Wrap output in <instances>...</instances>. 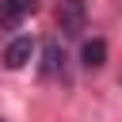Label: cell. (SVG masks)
Listing matches in <instances>:
<instances>
[{
  "mask_svg": "<svg viewBox=\"0 0 122 122\" xmlns=\"http://www.w3.org/2000/svg\"><path fill=\"white\" fill-rule=\"evenodd\" d=\"M61 65V53H57V46H46V72H53Z\"/></svg>",
  "mask_w": 122,
  "mask_h": 122,
  "instance_id": "5b68a950",
  "label": "cell"
},
{
  "mask_svg": "<svg viewBox=\"0 0 122 122\" xmlns=\"http://www.w3.org/2000/svg\"><path fill=\"white\" fill-rule=\"evenodd\" d=\"M57 23H61V30H65L69 38H76V34L88 27V8H84V0H61V4H57Z\"/></svg>",
  "mask_w": 122,
  "mask_h": 122,
  "instance_id": "6da1fadb",
  "label": "cell"
},
{
  "mask_svg": "<svg viewBox=\"0 0 122 122\" xmlns=\"http://www.w3.org/2000/svg\"><path fill=\"white\" fill-rule=\"evenodd\" d=\"M4 8H8V19L15 23V19H23V15H30V11L38 8V0H4Z\"/></svg>",
  "mask_w": 122,
  "mask_h": 122,
  "instance_id": "277c9868",
  "label": "cell"
},
{
  "mask_svg": "<svg viewBox=\"0 0 122 122\" xmlns=\"http://www.w3.org/2000/svg\"><path fill=\"white\" fill-rule=\"evenodd\" d=\"M80 61H84L88 69H99V65L107 61V42H103V38H92V42H84V50H80Z\"/></svg>",
  "mask_w": 122,
  "mask_h": 122,
  "instance_id": "3957f363",
  "label": "cell"
},
{
  "mask_svg": "<svg viewBox=\"0 0 122 122\" xmlns=\"http://www.w3.org/2000/svg\"><path fill=\"white\" fill-rule=\"evenodd\" d=\"M30 57H34V42H30L27 34H19V38H11L8 50H4V69H23Z\"/></svg>",
  "mask_w": 122,
  "mask_h": 122,
  "instance_id": "7a4b0ae2",
  "label": "cell"
}]
</instances>
